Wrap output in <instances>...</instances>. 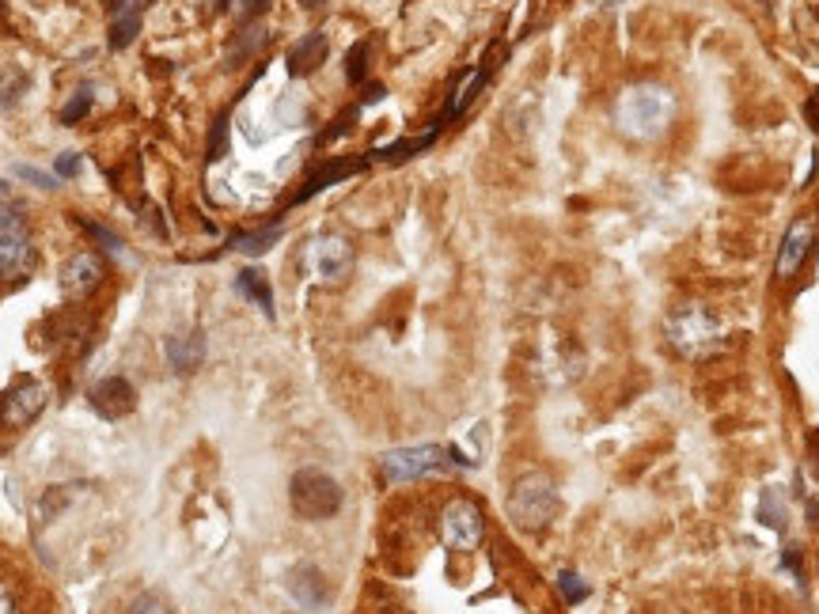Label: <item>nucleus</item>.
Here are the masks:
<instances>
[{"label": "nucleus", "mask_w": 819, "mask_h": 614, "mask_svg": "<svg viewBox=\"0 0 819 614\" xmlns=\"http://www.w3.org/2000/svg\"><path fill=\"white\" fill-rule=\"evenodd\" d=\"M562 508V497H558V486L550 474H539L531 470L524 478H516L509 489V520L520 531H543V527L554 524Z\"/></svg>", "instance_id": "obj_1"}, {"label": "nucleus", "mask_w": 819, "mask_h": 614, "mask_svg": "<svg viewBox=\"0 0 819 614\" xmlns=\"http://www.w3.org/2000/svg\"><path fill=\"white\" fill-rule=\"evenodd\" d=\"M664 334H668V345L679 349L683 357H710L713 349H721V323L710 307H675L664 319Z\"/></svg>", "instance_id": "obj_2"}, {"label": "nucleus", "mask_w": 819, "mask_h": 614, "mask_svg": "<svg viewBox=\"0 0 819 614\" xmlns=\"http://www.w3.org/2000/svg\"><path fill=\"white\" fill-rule=\"evenodd\" d=\"M289 501H292V512H296L300 520H315V524H319V520L338 516V508H342V486L330 478L327 470L304 467L292 474Z\"/></svg>", "instance_id": "obj_3"}, {"label": "nucleus", "mask_w": 819, "mask_h": 614, "mask_svg": "<svg viewBox=\"0 0 819 614\" xmlns=\"http://www.w3.org/2000/svg\"><path fill=\"white\" fill-rule=\"evenodd\" d=\"M668 114H672V103H668V95L656 88H634L626 91L619 99V107H615V118H619V126L630 133V137H656V133H664V126H668Z\"/></svg>", "instance_id": "obj_4"}, {"label": "nucleus", "mask_w": 819, "mask_h": 614, "mask_svg": "<svg viewBox=\"0 0 819 614\" xmlns=\"http://www.w3.org/2000/svg\"><path fill=\"white\" fill-rule=\"evenodd\" d=\"M452 463V448H440V444H414V448H395L380 459L383 478L391 486L399 482H414V478H425V474H437Z\"/></svg>", "instance_id": "obj_5"}, {"label": "nucleus", "mask_w": 819, "mask_h": 614, "mask_svg": "<svg viewBox=\"0 0 819 614\" xmlns=\"http://www.w3.org/2000/svg\"><path fill=\"white\" fill-rule=\"evenodd\" d=\"M440 535H444V542H448L452 550H474V546L482 542V535H486L482 508L474 505V501H467V497L448 501L444 512H440Z\"/></svg>", "instance_id": "obj_6"}, {"label": "nucleus", "mask_w": 819, "mask_h": 614, "mask_svg": "<svg viewBox=\"0 0 819 614\" xmlns=\"http://www.w3.org/2000/svg\"><path fill=\"white\" fill-rule=\"evenodd\" d=\"M31 262V232L16 205H0V277H16Z\"/></svg>", "instance_id": "obj_7"}, {"label": "nucleus", "mask_w": 819, "mask_h": 614, "mask_svg": "<svg viewBox=\"0 0 819 614\" xmlns=\"http://www.w3.org/2000/svg\"><path fill=\"white\" fill-rule=\"evenodd\" d=\"M46 387L38 380H19L16 387H8L4 395H0V425H8V429H23V425H31L42 410H46Z\"/></svg>", "instance_id": "obj_8"}, {"label": "nucleus", "mask_w": 819, "mask_h": 614, "mask_svg": "<svg viewBox=\"0 0 819 614\" xmlns=\"http://www.w3.org/2000/svg\"><path fill=\"white\" fill-rule=\"evenodd\" d=\"M308 266L319 281H346L353 270V247L342 235H319L308 251Z\"/></svg>", "instance_id": "obj_9"}, {"label": "nucleus", "mask_w": 819, "mask_h": 614, "mask_svg": "<svg viewBox=\"0 0 819 614\" xmlns=\"http://www.w3.org/2000/svg\"><path fill=\"white\" fill-rule=\"evenodd\" d=\"M91 410L107 421H122L137 410V387L126 376H103V380L91 387Z\"/></svg>", "instance_id": "obj_10"}, {"label": "nucleus", "mask_w": 819, "mask_h": 614, "mask_svg": "<svg viewBox=\"0 0 819 614\" xmlns=\"http://www.w3.org/2000/svg\"><path fill=\"white\" fill-rule=\"evenodd\" d=\"M103 277H107L103 258L95 251H80L61 266V292H65L69 300H84V296H91V292L103 285Z\"/></svg>", "instance_id": "obj_11"}, {"label": "nucleus", "mask_w": 819, "mask_h": 614, "mask_svg": "<svg viewBox=\"0 0 819 614\" xmlns=\"http://www.w3.org/2000/svg\"><path fill=\"white\" fill-rule=\"evenodd\" d=\"M110 50H126L141 35V16H145L148 0H110Z\"/></svg>", "instance_id": "obj_12"}, {"label": "nucleus", "mask_w": 819, "mask_h": 614, "mask_svg": "<svg viewBox=\"0 0 819 614\" xmlns=\"http://www.w3.org/2000/svg\"><path fill=\"white\" fill-rule=\"evenodd\" d=\"M368 163H372V160H368V152H364V156H349V160H330L327 167H319L315 175H308L304 190H300V194L292 198V205H304V201H311L315 194H323V190H327V186H334V182L361 175Z\"/></svg>", "instance_id": "obj_13"}, {"label": "nucleus", "mask_w": 819, "mask_h": 614, "mask_svg": "<svg viewBox=\"0 0 819 614\" xmlns=\"http://www.w3.org/2000/svg\"><path fill=\"white\" fill-rule=\"evenodd\" d=\"M164 361L167 368L179 372V376L198 372L201 361H205V334H201V330H190V334H171V338H164Z\"/></svg>", "instance_id": "obj_14"}, {"label": "nucleus", "mask_w": 819, "mask_h": 614, "mask_svg": "<svg viewBox=\"0 0 819 614\" xmlns=\"http://www.w3.org/2000/svg\"><path fill=\"white\" fill-rule=\"evenodd\" d=\"M327 54H330V42L323 31H311V35L296 38L285 54V65H289V76H311L319 73L327 65Z\"/></svg>", "instance_id": "obj_15"}, {"label": "nucleus", "mask_w": 819, "mask_h": 614, "mask_svg": "<svg viewBox=\"0 0 819 614\" xmlns=\"http://www.w3.org/2000/svg\"><path fill=\"white\" fill-rule=\"evenodd\" d=\"M812 243H816L812 220H797V224L785 232L782 247H778V277H793V273L801 270L804 258L812 254Z\"/></svg>", "instance_id": "obj_16"}, {"label": "nucleus", "mask_w": 819, "mask_h": 614, "mask_svg": "<svg viewBox=\"0 0 819 614\" xmlns=\"http://www.w3.org/2000/svg\"><path fill=\"white\" fill-rule=\"evenodd\" d=\"M236 289H239V296L255 300V304L262 307V315H266V319H277V311H273V289H270V281H266V273H262V270H255V266L239 270L236 273Z\"/></svg>", "instance_id": "obj_17"}, {"label": "nucleus", "mask_w": 819, "mask_h": 614, "mask_svg": "<svg viewBox=\"0 0 819 614\" xmlns=\"http://www.w3.org/2000/svg\"><path fill=\"white\" fill-rule=\"evenodd\" d=\"M437 133H440V126H433L425 137H410V141H395V145H387V148H372V152H368V160H383V163L414 160V156H421L425 148L437 141Z\"/></svg>", "instance_id": "obj_18"}, {"label": "nucleus", "mask_w": 819, "mask_h": 614, "mask_svg": "<svg viewBox=\"0 0 819 614\" xmlns=\"http://www.w3.org/2000/svg\"><path fill=\"white\" fill-rule=\"evenodd\" d=\"M759 524H766L770 531L785 535V527H789V505H785V497L778 486L763 489V497H759Z\"/></svg>", "instance_id": "obj_19"}, {"label": "nucleus", "mask_w": 819, "mask_h": 614, "mask_svg": "<svg viewBox=\"0 0 819 614\" xmlns=\"http://www.w3.org/2000/svg\"><path fill=\"white\" fill-rule=\"evenodd\" d=\"M285 235V228L281 224H270V228H258V232H243V235H236L228 247L236 254H247V258H258V254H266Z\"/></svg>", "instance_id": "obj_20"}, {"label": "nucleus", "mask_w": 819, "mask_h": 614, "mask_svg": "<svg viewBox=\"0 0 819 614\" xmlns=\"http://www.w3.org/2000/svg\"><path fill=\"white\" fill-rule=\"evenodd\" d=\"M266 38H270V31H266L262 23H247V27L239 31V42L232 46V54H228V69H236L239 61H247L251 54H258V50L266 46Z\"/></svg>", "instance_id": "obj_21"}, {"label": "nucleus", "mask_w": 819, "mask_h": 614, "mask_svg": "<svg viewBox=\"0 0 819 614\" xmlns=\"http://www.w3.org/2000/svg\"><path fill=\"white\" fill-rule=\"evenodd\" d=\"M296 584H292V592L300 596V603H308V607H319L323 599H327V584H323V577L315 573V569H300L296 573Z\"/></svg>", "instance_id": "obj_22"}, {"label": "nucleus", "mask_w": 819, "mask_h": 614, "mask_svg": "<svg viewBox=\"0 0 819 614\" xmlns=\"http://www.w3.org/2000/svg\"><path fill=\"white\" fill-rule=\"evenodd\" d=\"M368 50H372V42H368V38H361L357 46H349V54H346V80H349V84H364V76H368Z\"/></svg>", "instance_id": "obj_23"}, {"label": "nucleus", "mask_w": 819, "mask_h": 614, "mask_svg": "<svg viewBox=\"0 0 819 614\" xmlns=\"http://www.w3.org/2000/svg\"><path fill=\"white\" fill-rule=\"evenodd\" d=\"M554 584H558V592H562V599H565V603H569V607H577L581 599H588V584H584V580L577 577L573 569H562V573H558V580H554Z\"/></svg>", "instance_id": "obj_24"}, {"label": "nucleus", "mask_w": 819, "mask_h": 614, "mask_svg": "<svg viewBox=\"0 0 819 614\" xmlns=\"http://www.w3.org/2000/svg\"><path fill=\"white\" fill-rule=\"evenodd\" d=\"M91 103H95L91 88H80L73 99H69L65 107H61V122H65V126H76V122H80V118H84V114L91 110Z\"/></svg>", "instance_id": "obj_25"}, {"label": "nucleus", "mask_w": 819, "mask_h": 614, "mask_svg": "<svg viewBox=\"0 0 819 614\" xmlns=\"http://www.w3.org/2000/svg\"><path fill=\"white\" fill-rule=\"evenodd\" d=\"M129 614H175V607L160 592H145V596H137L129 603Z\"/></svg>", "instance_id": "obj_26"}, {"label": "nucleus", "mask_w": 819, "mask_h": 614, "mask_svg": "<svg viewBox=\"0 0 819 614\" xmlns=\"http://www.w3.org/2000/svg\"><path fill=\"white\" fill-rule=\"evenodd\" d=\"M224 152H228V114H220L217 126H213V141H209V163L224 160Z\"/></svg>", "instance_id": "obj_27"}, {"label": "nucleus", "mask_w": 819, "mask_h": 614, "mask_svg": "<svg viewBox=\"0 0 819 614\" xmlns=\"http://www.w3.org/2000/svg\"><path fill=\"white\" fill-rule=\"evenodd\" d=\"M16 179L31 182V186H38V190H54L57 186V175H46V171H38V167H31V163H19Z\"/></svg>", "instance_id": "obj_28"}, {"label": "nucleus", "mask_w": 819, "mask_h": 614, "mask_svg": "<svg viewBox=\"0 0 819 614\" xmlns=\"http://www.w3.org/2000/svg\"><path fill=\"white\" fill-rule=\"evenodd\" d=\"M270 12V0H236V19L247 27V23H258V16Z\"/></svg>", "instance_id": "obj_29"}, {"label": "nucleus", "mask_w": 819, "mask_h": 614, "mask_svg": "<svg viewBox=\"0 0 819 614\" xmlns=\"http://www.w3.org/2000/svg\"><path fill=\"white\" fill-rule=\"evenodd\" d=\"M54 175L57 179H76L80 175V156L76 152H61L54 160Z\"/></svg>", "instance_id": "obj_30"}, {"label": "nucleus", "mask_w": 819, "mask_h": 614, "mask_svg": "<svg viewBox=\"0 0 819 614\" xmlns=\"http://www.w3.org/2000/svg\"><path fill=\"white\" fill-rule=\"evenodd\" d=\"M80 224H84V220H80ZM84 228H88V235H91V239H99V243H103L107 251H122V239H118V235H114V232H107L103 224H84Z\"/></svg>", "instance_id": "obj_31"}, {"label": "nucleus", "mask_w": 819, "mask_h": 614, "mask_svg": "<svg viewBox=\"0 0 819 614\" xmlns=\"http://www.w3.org/2000/svg\"><path fill=\"white\" fill-rule=\"evenodd\" d=\"M804 118H808V126L819 133V88L808 95V103H804Z\"/></svg>", "instance_id": "obj_32"}, {"label": "nucleus", "mask_w": 819, "mask_h": 614, "mask_svg": "<svg viewBox=\"0 0 819 614\" xmlns=\"http://www.w3.org/2000/svg\"><path fill=\"white\" fill-rule=\"evenodd\" d=\"M383 95H387V91H383V84H368V88H364V95H361V107H372V103H380Z\"/></svg>", "instance_id": "obj_33"}, {"label": "nucleus", "mask_w": 819, "mask_h": 614, "mask_svg": "<svg viewBox=\"0 0 819 614\" xmlns=\"http://www.w3.org/2000/svg\"><path fill=\"white\" fill-rule=\"evenodd\" d=\"M209 4H213V8H209L213 16H220V12H228V8H232V0H209Z\"/></svg>", "instance_id": "obj_34"}, {"label": "nucleus", "mask_w": 819, "mask_h": 614, "mask_svg": "<svg viewBox=\"0 0 819 614\" xmlns=\"http://www.w3.org/2000/svg\"><path fill=\"white\" fill-rule=\"evenodd\" d=\"M600 8H615V4H626V0H596Z\"/></svg>", "instance_id": "obj_35"}, {"label": "nucleus", "mask_w": 819, "mask_h": 614, "mask_svg": "<svg viewBox=\"0 0 819 614\" xmlns=\"http://www.w3.org/2000/svg\"><path fill=\"white\" fill-rule=\"evenodd\" d=\"M327 0H304V8H323Z\"/></svg>", "instance_id": "obj_36"}, {"label": "nucleus", "mask_w": 819, "mask_h": 614, "mask_svg": "<svg viewBox=\"0 0 819 614\" xmlns=\"http://www.w3.org/2000/svg\"><path fill=\"white\" fill-rule=\"evenodd\" d=\"M0 16H4V0H0Z\"/></svg>", "instance_id": "obj_37"}]
</instances>
